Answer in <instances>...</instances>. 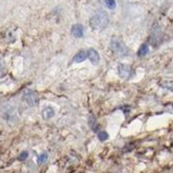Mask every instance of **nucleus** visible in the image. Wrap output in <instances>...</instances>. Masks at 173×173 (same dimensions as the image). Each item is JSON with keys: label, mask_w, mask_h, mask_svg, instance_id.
Returning <instances> with one entry per match:
<instances>
[{"label": "nucleus", "mask_w": 173, "mask_h": 173, "mask_svg": "<svg viewBox=\"0 0 173 173\" xmlns=\"http://www.w3.org/2000/svg\"><path fill=\"white\" fill-rule=\"evenodd\" d=\"M108 25V15L104 11H100V12L96 13L89 20V26L91 29L96 30V31H101V30L105 29Z\"/></svg>", "instance_id": "nucleus-1"}, {"label": "nucleus", "mask_w": 173, "mask_h": 173, "mask_svg": "<svg viewBox=\"0 0 173 173\" xmlns=\"http://www.w3.org/2000/svg\"><path fill=\"white\" fill-rule=\"evenodd\" d=\"M110 48H112L113 52L115 54L119 55V56H125L129 53V49L126 46L122 43L121 40H117V38H113L110 41Z\"/></svg>", "instance_id": "nucleus-2"}, {"label": "nucleus", "mask_w": 173, "mask_h": 173, "mask_svg": "<svg viewBox=\"0 0 173 173\" xmlns=\"http://www.w3.org/2000/svg\"><path fill=\"white\" fill-rule=\"evenodd\" d=\"M22 99L24 101L27 103L30 106H36L40 102V97H38V94L36 93L35 90H32V89H27V90L24 91V94H22Z\"/></svg>", "instance_id": "nucleus-3"}, {"label": "nucleus", "mask_w": 173, "mask_h": 173, "mask_svg": "<svg viewBox=\"0 0 173 173\" xmlns=\"http://www.w3.org/2000/svg\"><path fill=\"white\" fill-rule=\"evenodd\" d=\"M118 73L119 77L122 78V79H129L133 73L132 67L126 65V64H120L118 66Z\"/></svg>", "instance_id": "nucleus-4"}, {"label": "nucleus", "mask_w": 173, "mask_h": 173, "mask_svg": "<svg viewBox=\"0 0 173 173\" xmlns=\"http://www.w3.org/2000/svg\"><path fill=\"white\" fill-rule=\"evenodd\" d=\"M161 40V31L158 27H154L152 29V35H151V43L154 46H157Z\"/></svg>", "instance_id": "nucleus-5"}, {"label": "nucleus", "mask_w": 173, "mask_h": 173, "mask_svg": "<svg viewBox=\"0 0 173 173\" xmlns=\"http://www.w3.org/2000/svg\"><path fill=\"white\" fill-rule=\"evenodd\" d=\"M71 34L77 38H81L84 35V27L80 24H75L71 27Z\"/></svg>", "instance_id": "nucleus-6"}, {"label": "nucleus", "mask_w": 173, "mask_h": 173, "mask_svg": "<svg viewBox=\"0 0 173 173\" xmlns=\"http://www.w3.org/2000/svg\"><path fill=\"white\" fill-rule=\"evenodd\" d=\"M87 54H88V59L90 60V62L96 65V64L99 63V60H100V56H99V53L97 52V50H94V48H90V49L87 51Z\"/></svg>", "instance_id": "nucleus-7"}, {"label": "nucleus", "mask_w": 173, "mask_h": 173, "mask_svg": "<svg viewBox=\"0 0 173 173\" xmlns=\"http://www.w3.org/2000/svg\"><path fill=\"white\" fill-rule=\"evenodd\" d=\"M87 57H88L87 52L85 51V50H81V51H79L77 54L75 55V56H73L72 62L73 63H82V62H84Z\"/></svg>", "instance_id": "nucleus-8"}, {"label": "nucleus", "mask_w": 173, "mask_h": 173, "mask_svg": "<svg viewBox=\"0 0 173 173\" xmlns=\"http://www.w3.org/2000/svg\"><path fill=\"white\" fill-rule=\"evenodd\" d=\"M54 114H55V112H54L53 107H51V106L45 107V108L43 110V112H41V116H43V119H44V120H49V119H51L52 117L54 116Z\"/></svg>", "instance_id": "nucleus-9"}, {"label": "nucleus", "mask_w": 173, "mask_h": 173, "mask_svg": "<svg viewBox=\"0 0 173 173\" xmlns=\"http://www.w3.org/2000/svg\"><path fill=\"white\" fill-rule=\"evenodd\" d=\"M160 85L163 88L168 89V90L173 93V81L172 80H163L160 83Z\"/></svg>", "instance_id": "nucleus-10"}, {"label": "nucleus", "mask_w": 173, "mask_h": 173, "mask_svg": "<svg viewBox=\"0 0 173 173\" xmlns=\"http://www.w3.org/2000/svg\"><path fill=\"white\" fill-rule=\"evenodd\" d=\"M148 53H149V46H148L147 44H142L139 49H138L137 55L139 57H142V56H144V55H147Z\"/></svg>", "instance_id": "nucleus-11"}, {"label": "nucleus", "mask_w": 173, "mask_h": 173, "mask_svg": "<svg viewBox=\"0 0 173 173\" xmlns=\"http://www.w3.org/2000/svg\"><path fill=\"white\" fill-rule=\"evenodd\" d=\"M88 123H89V126H90V129L94 131V132H97V131H98L99 124H98V122H97V119L94 118L93 115H90V116H89Z\"/></svg>", "instance_id": "nucleus-12"}, {"label": "nucleus", "mask_w": 173, "mask_h": 173, "mask_svg": "<svg viewBox=\"0 0 173 173\" xmlns=\"http://www.w3.org/2000/svg\"><path fill=\"white\" fill-rule=\"evenodd\" d=\"M47 160H48V153H46V152L41 153L40 155L38 156V158H37V163H40V165H43V163H45Z\"/></svg>", "instance_id": "nucleus-13"}, {"label": "nucleus", "mask_w": 173, "mask_h": 173, "mask_svg": "<svg viewBox=\"0 0 173 173\" xmlns=\"http://www.w3.org/2000/svg\"><path fill=\"white\" fill-rule=\"evenodd\" d=\"M108 138V134L105 131H101V132H98V139L100 141H105Z\"/></svg>", "instance_id": "nucleus-14"}, {"label": "nucleus", "mask_w": 173, "mask_h": 173, "mask_svg": "<svg viewBox=\"0 0 173 173\" xmlns=\"http://www.w3.org/2000/svg\"><path fill=\"white\" fill-rule=\"evenodd\" d=\"M105 6H107V9L110 10H114L116 8V1L115 0H105Z\"/></svg>", "instance_id": "nucleus-15"}, {"label": "nucleus", "mask_w": 173, "mask_h": 173, "mask_svg": "<svg viewBox=\"0 0 173 173\" xmlns=\"http://www.w3.org/2000/svg\"><path fill=\"white\" fill-rule=\"evenodd\" d=\"M28 156H29V152L24 151V152H21V153L19 154V156H18V160H19L20 161H25L28 158Z\"/></svg>", "instance_id": "nucleus-16"}, {"label": "nucleus", "mask_w": 173, "mask_h": 173, "mask_svg": "<svg viewBox=\"0 0 173 173\" xmlns=\"http://www.w3.org/2000/svg\"><path fill=\"white\" fill-rule=\"evenodd\" d=\"M4 75H6V69H4V66H3V64H2V62L0 61V78H2Z\"/></svg>", "instance_id": "nucleus-17"}, {"label": "nucleus", "mask_w": 173, "mask_h": 173, "mask_svg": "<svg viewBox=\"0 0 173 173\" xmlns=\"http://www.w3.org/2000/svg\"><path fill=\"white\" fill-rule=\"evenodd\" d=\"M166 112L171 113V114H173V104H168V105H166Z\"/></svg>", "instance_id": "nucleus-18"}]
</instances>
